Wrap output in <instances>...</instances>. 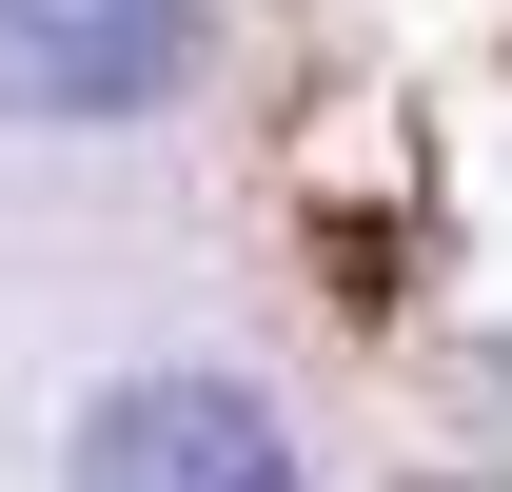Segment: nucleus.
Masks as SVG:
<instances>
[{
  "label": "nucleus",
  "instance_id": "1",
  "mask_svg": "<svg viewBox=\"0 0 512 492\" xmlns=\"http://www.w3.org/2000/svg\"><path fill=\"white\" fill-rule=\"evenodd\" d=\"M60 492H296V433L256 414L237 374H119L79 414Z\"/></svg>",
  "mask_w": 512,
  "mask_h": 492
},
{
  "label": "nucleus",
  "instance_id": "2",
  "mask_svg": "<svg viewBox=\"0 0 512 492\" xmlns=\"http://www.w3.org/2000/svg\"><path fill=\"white\" fill-rule=\"evenodd\" d=\"M197 0H0V119H138L178 99Z\"/></svg>",
  "mask_w": 512,
  "mask_h": 492
}]
</instances>
